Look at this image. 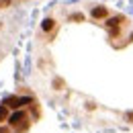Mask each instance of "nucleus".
I'll return each mask as SVG.
<instances>
[{"label":"nucleus","mask_w":133,"mask_h":133,"mask_svg":"<svg viewBox=\"0 0 133 133\" xmlns=\"http://www.w3.org/2000/svg\"><path fill=\"white\" fill-rule=\"evenodd\" d=\"M51 88H53L55 92H62V90H66V82H64V78L55 76V78L51 80Z\"/></svg>","instance_id":"nucleus-6"},{"label":"nucleus","mask_w":133,"mask_h":133,"mask_svg":"<svg viewBox=\"0 0 133 133\" xmlns=\"http://www.w3.org/2000/svg\"><path fill=\"white\" fill-rule=\"evenodd\" d=\"M8 117H10V111H8L4 104H0V125H4V123L8 121Z\"/></svg>","instance_id":"nucleus-7"},{"label":"nucleus","mask_w":133,"mask_h":133,"mask_svg":"<svg viewBox=\"0 0 133 133\" xmlns=\"http://www.w3.org/2000/svg\"><path fill=\"white\" fill-rule=\"evenodd\" d=\"M2 27H4V23H2V21H0V29H2Z\"/></svg>","instance_id":"nucleus-15"},{"label":"nucleus","mask_w":133,"mask_h":133,"mask_svg":"<svg viewBox=\"0 0 133 133\" xmlns=\"http://www.w3.org/2000/svg\"><path fill=\"white\" fill-rule=\"evenodd\" d=\"M15 0H0V10H4V8H8L10 4H12Z\"/></svg>","instance_id":"nucleus-10"},{"label":"nucleus","mask_w":133,"mask_h":133,"mask_svg":"<svg viewBox=\"0 0 133 133\" xmlns=\"http://www.w3.org/2000/svg\"><path fill=\"white\" fill-rule=\"evenodd\" d=\"M29 109H31V119H39V117H41V109H39V102H37V100H35Z\"/></svg>","instance_id":"nucleus-8"},{"label":"nucleus","mask_w":133,"mask_h":133,"mask_svg":"<svg viewBox=\"0 0 133 133\" xmlns=\"http://www.w3.org/2000/svg\"><path fill=\"white\" fill-rule=\"evenodd\" d=\"M55 31H57V21H55L53 17H45L43 21H41V33H43V35L53 37Z\"/></svg>","instance_id":"nucleus-5"},{"label":"nucleus","mask_w":133,"mask_h":133,"mask_svg":"<svg viewBox=\"0 0 133 133\" xmlns=\"http://www.w3.org/2000/svg\"><path fill=\"white\" fill-rule=\"evenodd\" d=\"M0 133H12V131H10L8 125H0Z\"/></svg>","instance_id":"nucleus-12"},{"label":"nucleus","mask_w":133,"mask_h":133,"mask_svg":"<svg viewBox=\"0 0 133 133\" xmlns=\"http://www.w3.org/2000/svg\"><path fill=\"white\" fill-rule=\"evenodd\" d=\"M125 121H127V123H133V111H127V113H125Z\"/></svg>","instance_id":"nucleus-11"},{"label":"nucleus","mask_w":133,"mask_h":133,"mask_svg":"<svg viewBox=\"0 0 133 133\" xmlns=\"http://www.w3.org/2000/svg\"><path fill=\"white\" fill-rule=\"evenodd\" d=\"M84 15L82 12H72V15H70V17H68V21H72V23H84Z\"/></svg>","instance_id":"nucleus-9"},{"label":"nucleus","mask_w":133,"mask_h":133,"mask_svg":"<svg viewBox=\"0 0 133 133\" xmlns=\"http://www.w3.org/2000/svg\"><path fill=\"white\" fill-rule=\"evenodd\" d=\"M6 123H8V127H10L12 133H27L31 129V115H29V111H25V109L12 111Z\"/></svg>","instance_id":"nucleus-1"},{"label":"nucleus","mask_w":133,"mask_h":133,"mask_svg":"<svg viewBox=\"0 0 133 133\" xmlns=\"http://www.w3.org/2000/svg\"><path fill=\"white\" fill-rule=\"evenodd\" d=\"M104 27H107L109 39H111V43H113L115 39H121L123 29L129 27V18L125 17V15H111V17L104 21Z\"/></svg>","instance_id":"nucleus-2"},{"label":"nucleus","mask_w":133,"mask_h":133,"mask_svg":"<svg viewBox=\"0 0 133 133\" xmlns=\"http://www.w3.org/2000/svg\"><path fill=\"white\" fill-rule=\"evenodd\" d=\"M86 111H96V104L94 102H86Z\"/></svg>","instance_id":"nucleus-13"},{"label":"nucleus","mask_w":133,"mask_h":133,"mask_svg":"<svg viewBox=\"0 0 133 133\" xmlns=\"http://www.w3.org/2000/svg\"><path fill=\"white\" fill-rule=\"evenodd\" d=\"M127 43H133V33L129 35V39H127Z\"/></svg>","instance_id":"nucleus-14"},{"label":"nucleus","mask_w":133,"mask_h":133,"mask_svg":"<svg viewBox=\"0 0 133 133\" xmlns=\"http://www.w3.org/2000/svg\"><path fill=\"white\" fill-rule=\"evenodd\" d=\"M33 102H35L33 96H21V94H12V96H6L2 104H4L8 111H21V109L31 107Z\"/></svg>","instance_id":"nucleus-3"},{"label":"nucleus","mask_w":133,"mask_h":133,"mask_svg":"<svg viewBox=\"0 0 133 133\" xmlns=\"http://www.w3.org/2000/svg\"><path fill=\"white\" fill-rule=\"evenodd\" d=\"M111 17V8L109 6H102V4H96L90 8V18L92 21H107Z\"/></svg>","instance_id":"nucleus-4"}]
</instances>
